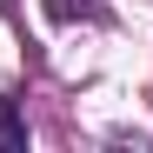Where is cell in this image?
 Masks as SVG:
<instances>
[{
    "label": "cell",
    "instance_id": "cell-1",
    "mask_svg": "<svg viewBox=\"0 0 153 153\" xmlns=\"http://www.w3.org/2000/svg\"><path fill=\"white\" fill-rule=\"evenodd\" d=\"M0 153H27V120L13 113V100H0Z\"/></svg>",
    "mask_w": 153,
    "mask_h": 153
},
{
    "label": "cell",
    "instance_id": "cell-2",
    "mask_svg": "<svg viewBox=\"0 0 153 153\" xmlns=\"http://www.w3.org/2000/svg\"><path fill=\"white\" fill-rule=\"evenodd\" d=\"M47 13H53V20H107L100 0H47Z\"/></svg>",
    "mask_w": 153,
    "mask_h": 153
}]
</instances>
